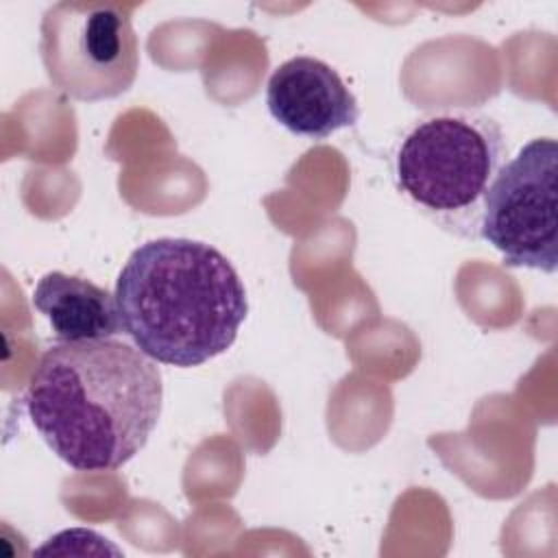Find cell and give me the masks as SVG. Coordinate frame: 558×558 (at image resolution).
I'll return each instance as SVG.
<instances>
[{
    "instance_id": "cell-1",
    "label": "cell",
    "mask_w": 558,
    "mask_h": 558,
    "mask_svg": "<svg viewBox=\"0 0 558 558\" xmlns=\"http://www.w3.org/2000/svg\"><path fill=\"white\" fill-rule=\"evenodd\" d=\"M161 397L155 360L135 344L105 338L44 351L24 403L57 458L76 471H113L148 442Z\"/></svg>"
},
{
    "instance_id": "cell-2",
    "label": "cell",
    "mask_w": 558,
    "mask_h": 558,
    "mask_svg": "<svg viewBox=\"0 0 558 558\" xmlns=\"http://www.w3.org/2000/svg\"><path fill=\"white\" fill-rule=\"evenodd\" d=\"M116 301L133 344L150 360L181 368L225 353L248 314L231 262L187 238L140 244L118 275Z\"/></svg>"
},
{
    "instance_id": "cell-3",
    "label": "cell",
    "mask_w": 558,
    "mask_h": 558,
    "mask_svg": "<svg viewBox=\"0 0 558 558\" xmlns=\"http://www.w3.org/2000/svg\"><path fill=\"white\" fill-rule=\"evenodd\" d=\"M508 157L501 124L475 109L414 120L395 150L397 190L436 227L480 240L484 201Z\"/></svg>"
},
{
    "instance_id": "cell-4",
    "label": "cell",
    "mask_w": 558,
    "mask_h": 558,
    "mask_svg": "<svg viewBox=\"0 0 558 558\" xmlns=\"http://www.w3.org/2000/svg\"><path fill=\"white\" fill-rule=\"evenodd\" d=\"M39 54L50 83L85 102L118 98L140 68L131 17L109 2H57L46 9Z\"/></svg>"
},
{
    "instance_id": "cell-5",
    "label": "cell",
    "mask_w": 558,
    "mask_h": 558,
    "mask_svg": "<svg viewBox=\"0 0 558 558\" xmlns=\"http://www.w3.org/2000/svg\"><path fill=\"white\" fill-rule=\"evenodd\" d=\"M558 144L534 137L493 181L480 238L510 268L554 272L558 266Z\"/></svg>"
},
{
    "instance_id": "cell-6",
    "label": "cell",
    "mask_w": 558,
    "mask_h": 558,
    "mask_svg": "<svg viewBox=\"0 0 558 558\" xmlns=\"http://www.w3.org/2000/svg\"><path fill=\"white\" fill-rule=\"evenodd\" d=\"M266 105L275 122L310 140H327L360 118V105L340 74L310 54L292 57L272 70Z\"/></svg>"
},
{
    "instance_id": "cell-7",
    "label": "cell",
    "mask_w": 558,
    "mask_h": 558,
    "mask_svg": "<svg viewBox=\"0 0 558 558\" xmlns=\"http://www.w3.org/2000/svg\"><path fill=\"white\" fill-rule=\"evenodd\" d=\"M33 305L50 323L59 342L105 340L122 333L116 294L76 275L46 272L33 290Z\"/></svg>"
}]
</instances>
